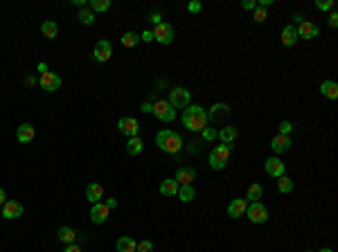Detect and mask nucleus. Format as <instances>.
<instances>
[{
    "mask_svg": "<svg viewBox=\"0 0 338 252\" xmlns=\"http://www.w3.org/2000/svg\"><path fill=\"white\" fill-rule=\"evenodd\" d=\"M176 196H178L183 203H192V200L196 198V189H194V185H181Z\"/></svg>",
    "mask_w": 338,
    "mask_h": 252,
    "instance_id": "obj_24",
    "label": "nucleus"
},
{
    "mask_svg": "<svg viewBox=\"0 0 338 252\" xmlns=\"http://www.w3.org/2000/svg\"><path fill=\"white\" fill-rule=\"evenodd\" d=\"M271 149H273L277 155H280V153H289V149H291V135L277 133L273 140H271Z\"/></svg>",
    "mask_w": 338,
    "mask_h": 252,
    "instance_id": "obj_15",
    "label": "nucleus"
},
{
    "mask_svg": "<svg viewBox=\"0 0 338 252\" xmlns=\"http://www.w3.org/2000/svg\"><path fill=\"white\" fill-rule=\"evenodd\" d=\"M106 207H108V210H115V207H117V200L115 198H108V200H106Z\"/></svg>",
    "mask_w": 338,
    "mask_h": 252,
    "instance_id": "obj_46",
    "label": "nucleus"
},
{
    "mask_svg": "<svg viewBox=\"0 0 338 252\" xmlns=\"http://www.w3.org/2000/svg\"><path fill=\"white\" fill-rule=\"evenodd\" d=\"M16 137H18L21 144H29V142L36 137V129L32 126V124H21L18 131H16Z\"/></svg>",
    "mask_w": 338,
    "mask_h": 252,
    "instance_id": "obj_17",
    "label": "nucleus"
},
{
    "mask_svg": "<svg viewBox=\"0 0 338 252\" xmlns=\"http://www.w3.org/2000/svg\"><path fill=\"white\" fill-rule=\"evenodd\" d=\"M41 34L45 36V39H54V36L59 34V25L54 23V20H45V23L41 25Z\"/></svg>",
    "mask_w": 338,
    "mask_h": 252,
    "instance_id": "obj_29",
    "label": "nucleus"
},
{
    "mask_svg": "<svg viewBox=\"0 0 338 252\" xmlns=\"http://www.w3.org/2000/svg\"><path fill=\"white\" fill-rule=\"evenodd\" d=\"M291 131H293V124L291 122H282L280 124V133L282 135H291Z\"/></svg>",
    "mask_w": 338,
    "mask_h": 252,
    "instance_id": "obj_39",
    "label": "nucleus"
},
{
    "mask_svg": "<svg viewBox=\"0 0 338 252\" xmlns=\"http://www.w3.org/2000/svg\"><path fill=\"white\" fill-rule=\"evenodd\" d=\"M178 187H181V185H178L174 178H167V180L160 182V194H163V196H176V194H178Z\"/></svg>",
    "mask_w": 338,
    "mask_h": 252,
    "instance_id": "obj_25",
    "label": "nucleus"
},
{
    "mask_svg": "<svg viewBox=\"0 0 338 252\" xmlns=\"http://www.w3.org/2000/svg\"><path fill=\"white\" fill-rule=\"evenodd\" d=\"M151 20H153V23H156V25H160V23H163V18H160V14H151Z\"/></svg>",
    "mask_w": 338,
    "mask_h": 252,
    "instance_id": "obj_48",
    "label": "nucleus"
},
{
    "mask_svg": "<svg viewBox=\"0 0 338 252\" xmlns=\"http://www.w3.org/2000/svg\"><path fill=\"white\" fill-rule=\"evenodd\" d=\"M7 203V194H5V189H0V207L5 205Z\"/></svg>",
    "mask_w": 338,
    "mask_h": 252,
    "instance_id": "obj_47",
    "label": "nucleus"
},
{
    "mask_svg": "<svg viewBox=\"0 0 338 252\" xmlns=\"http://www.w3.org/2000/svg\"><path fill=\"white\" fill-rule=\"evenodd\" d=\"M117 129H120V133L127 135V137H138V133H140V124H138V119L135 117H122L120 122H117Z\"/></svg>",
    "mask_w": 338,
    "mask_h": 252,
    "instance_id": "obj_9",
    "label": "nucleus"
},
{
    "mask_svg": "<svg viewBox=\"0 0 338 252\" xmlns=\"http://www.w3.org/2000/svg\"><path fill=\"white\" fill-rule=\"evenodd\" d=\"M241 7H244V9H248V12H255V9H257V2H255V0H244V2H241Z\"/></svg>",
    "mask_w": 338,
    "mask_h": 252,
    "instance_id": "obj_41",
    "label": "nucleus"
},
{
    "mask_svg": "<svg viewBox=\"0 0 338 252\" xmlns=\"http://www.w3.org/2000/svg\"><path fill=\"white\" fill-rule=\"evenodd\" d=\"M39 86H41L45 93H54V90L61 88V77L57 75V72H43L41 79H39Z\"/></svg>",
    "mask_w": 338,
    "mask_h": 252,
    "instance_id": "obj_7",
    "label": "nucleus"
},
{
    "mask_svg": "<svg viewBox=\"0 0 338 252\" xmlns=\"http://www.w3.org/2000/svg\"><path fill=\"white\" fill-rule=\"evenodd\" d=\"M140 41H145V43H149V41H153V32H142L140 34Z\"/></svg>",
    "mask_w": 338,
    "mask_h": 252,
    "instance_id": "obj_42",
    "label": "nucleus"
},
{
    "mask_svg": "<svg viewBox=\"0 0 338 252\" xmlns=\"http://www.w3.org/2000/svg\"><path fill=\"white\" fill-rule=\"evenodd\" d=\"M255 20L257 23H264V20H266V9H264V7H257L255 9Z\"/></svg>",
    "mask_w": 338,
    "mask_h": 252,
    "instance_id": "obj_38",
    "label": "nucleus"
},
{
    "mask_svg": "<svg viewBox=\"0 0 338 252\" xmlns=\"http://www.w3.org/2000/svg\"><path fill=\"white\" fill-rule=\"evenodd\" d=\"M156 147L160 149V151H165V153L176 155V153L183 149V140H181V135L176 133V131L163 129V131H158L156 133Z\"/></svg>",
    "mask_w": 338,
    "mask_h": 252,
    "instance_id": "obj_2",
    "label": "nucleus"
},
{
    "mask_svg": "<svg viewBox=\"0 0 338 252\" xmlns=\"http://www.w3.org/2000/svg\"><path fill=\"white\" fill-rule=\"evenodd\" d=\"M230 115V106L228 104H214L210 108V113H208V122H219V119H223V117H228Z\"/></svg>",
    "mask_w": 338,
    "mask_h": 252,
    "instance_id": "obj_19",
    "label": "nucleus"
},
{
    "mask_svg": "<svg viewBox=\"0 0 338 252\" xmlns=\"http://www.w3.org/2000/svg\"><path fill=\"white\" fill-rule=\"evenodd\" d=\"M264 171H266L268 176H273V178H280L284 176V171H286V164L282 162L277 155H273V158H268L266 164H264Z\"/></svg>",
    "mask_w": 338,
    "mask_h": 252,
    "instance_id": "obj_12",
    "label": "nucleus"
},
{
    "mask_svg": "<svg viewBox=\"0 0 338 252\" xmlns=\"http://www.w3.org/2000/svg\"><path fill=\"white\" fill-rule=\"evenodd\" d=\"M183 126L187 131H203L208 126V113L201 106H187L183 111Z\"/></svg>",
    "mask_w": 338,
    "mask_h": 252,
    "instance_id": "obj_1",
    "label": "nucleus"
},
{
    "mask_svg": "<svg viewBox=\"0 0 338 252\" xmlns=\"http://www.w3.org/2000/svg\"><path fill=\"white\" fill-rule=\"evenodd\" d=\"M140 43V34H135V32H127V34L122 36V45L124 47H135Z\"/></svg>",
    "mask_w": 338,
    "mask_h": 252,
    "instance_id": "obj_33",
    "label": "nucleus"
},
{
    "mask_svg": "<svg viewBox=\"0 0 338 252\" xmlns=\"http://www.w3.org/2000/svg\"><path fill=\"white\" fill-rule=\"evenodd\" d=\"M135 243L131 236H120V239L115 241V248H117V252H135Z\"/></svg>",
    "mask_w": 338,
    "mask_h": 252,
    "instance_id": "obj_26",
    "label": "nucleus"
},
{
    "mask_svg": "<svg viewBox=\"0 0 338 252\" xmlns=\"http://www.w3.org/2000/svg\"><path fill=\"white\" fill-rule=\"evenodd\" d=\"M329 27H338V14L336 12L329 14Z\"/></svg>",
    "mask_w": 338,
    "mask_h": 252,
    "instance_id": "obj_43",
    "label": "nucleus"
},
{
    "mask_svg": "<svg viewBox=\"0 0 338 252\" xmlns=\"http://www.w3.org/2000/svg\"><path fill=\"white\" fill-rule=\"evenodd\" d=\"M219 140H221V144H228V147H232L234 140H237V135H239V131L234 129V126H223L221 131H219Z\"/></svg>",
    "mask_w": 338,
    "mask_h": 252,
    "instance_id": "obj_20",
    "label": "nucleus"
},
{
    "mask_svg": "<svg viewBox=\"0 0 338 252\" xmlns=\"http://www.w3.org/2000/svg\"><path fill=\"white\" fill-rule=\"evenodd\" d=\"M190 99H192V95H190V90L187 88H174L169 90V104H171V108H187L190 106Z\"/></svg>",
    "mask_w": 338,
    "mask_h": 252,
    "instance_id": "obj_5",
    "label": "nucleus"
},
{
    "mask_svg": "<svg viewBox=\"0 0 338 252\" xmlns=\"http://www.w3.org/2000/svg\"><path fill=\"white\" fill-rule=\"evenodd\" d=\"M246 216H248V221L251 223H266L268 221V207L264 205V203H248V207H246Z\"/></svg>",
    "mask_w": 338,
    "mask_h": 252,
    "instance_id": "obj_4",
    "label": "nucleus"
},
{
    "mask_svg": "<svg viewBox=\"0 0 338 252\" xmlns=\"http://www.w3.org/2000/svg\"><path fill=\"white\" fill-rule=\"evenodd\" d=\"M282 43H284L286 47H293L297 43V30H296V25H286L284 30H282Z\"/></svg>",
    "mask_w": 338,
    "mask_h": 252,
    "instance_id": "obj_23",
    "label": "nucleus"
},
{
    "mask_svg": "<svg viewBox=\"0 0 338 252\" xmlns=\"http://www.w3.org/2000/svg\"><path fill=\"white\" fill-rule=\"evenodd\" d=\"M201 135H203L205 142H212V140H216V129L214 126H205V129L201 131Z\"/></svg>",
    "mask_w": 338,
    "mask_h": 252,
    "instance_id": "obj_35",
    "label": "nucleus"
},
{
    "mask_svg": "<svg viewBox=\"0 0 338 252\" xmlns=\"http://www.w3.org/2000/svg\"><path fill=\"white\" fill-rule=\"evenodd\" d=\"M77 18H79V23L82 25H93L95 23V14L90 12V9H79Z\"/></svg>",
    "mask_w": 338,
    "mask_h": 252,
    "instance_id": "obj_34",
    "label": "nucleus"
},
{
    "mask_svg": "<svg viewBox=\"0 0 338 252\" xmlns=\"http://www.w3.org/2000/svg\"><path fill=\"white\" fill-rule=\"evenodd\" d=\"M142 113H151L153 115V104H149V101H145V104H142V108H140Z\"/></svg>",
    "mask_w": 338,
    "mask_h": 252,
    "instance_id": "obj_45",
    "label": "nucleus"
},
{
    "mask_svg": "<svg viewBox=\"0 0 338 252\" xmlns=\"http://www.w3.org/2000/svg\"><path fill=\"white\" fill-rule=\"evenodd\" d=\"M0 216L7 218V221H14V218L23 216V205L18 200H7L5 205L0 207Z\"/></svg>",
    "mask_w": 338,
    "mask_h": 252,
    "instance_id": "obj_11",
    "label": "nucleus"
},
{
    "mask_svg": "<svg viewBox=\"0 0 338 252\" xmlns=\"http://www.w3.org/2000/svg\"><path fill=\"white\" fill-rule=\"evenodd\" d=\"M86 198L90 200V203H99V200L104 198V187H102V185H99V182H90V185H88L86 187Z\"/></svg>",
    "mask_w": 338,
    "mask_h": 252,
    "instance_id": "obj_21",
    "label": "nucleus"
},
{
    "mask_svg": "<svg viewBox=\"0 0 338 252\" xmlns=\"http://www.w3.org/2000/svg\"><path fill=\"white\" fill-rule=\"evenodd\" d=\"M90 12H108L111 9V0H90Z\"/></svg>",
    "mask_w": 338,
    "mask_h": 252,
    "instance_id": "obj_32",
    "label": "nucleus"
},
{
    "mask_svg": "<svg viewBox=\"0 0 338 252\" xmlns=\"http://www.w3.org/2000/svg\"><path fill=\"white\" fill-rule=\"evenodd\" d=\"M230 151H232V147H228V144H216V149H212L210 158H208V162H210V167L214 171H223L228 167V160H230Z\"/></svg>",
    "mask_w": 338,
    "mask_h": 252,
    "instance_id": "obj_3",
    "label": "nucleus"
},
{
    "mask_svg": "<svg viewBox=\"0 0 338 252\" xmlns=\"http://www.w3.org/2000/svg\"><path fill=\"white\" fill-rule=\"evenodd\" d=\"M246 207H248V200L246 198H234L230 205H228V216L230 218H239L246 214Z\"/></svg>",
    "mask_w": 338,
    "mask_h": 252,
    "instance_id": "obj_18",
    "label": "nucleus"
},
{
    "mask_svg": "<svg viewBox=\"0 0 338 252\" xmlns=\"http://www.w3.org/2000/svg\"><path fill=\"white\" fill-rule=\"evenodd\" d=\"M320 93L327 99H338V83L332 81V79H327V81L320 83Z\"/></svg>",
    "mask_w": 338,
    "mask_h": 252,
    "instance_id": "obj_22",
    "label": "nucleus"
},
{
    "mask_svg": "<svg viewBox=\"0 0 338 252\" xmlns=\"http://www.w3.org/2000/svg\"><path fill=\"white\" fill-rule=\"evenodd\" d=\"M135 252H153V243L151 241H140V243L135 246Z\"/></svg>",
    "mask_w": 338,
    "mask_h": 252,
    "instance_id": "obj_37",
    "label": "nucleus"
},
{
    "mask_svg": "<svg viewBox=\"0 0 338 252\" xmlns=\"http://www.w3.org/2000/svg\"><path fill=\"white\" fill-rule=\"evenodd\" d=\"M142 149H145V142L140 137H128L127 140V153L128 155H140Z\"/></svg>",
    "mask_w": 338,
    "mask_h": 252,
    "instance_id": "obj_27",
    "label": "nucleus"
},
{
    "mask_svg": "<svg viewBox=\"0 0 338 252\" xmlns=\"http://www.w3.org/2000/svg\"><path fill=\"white\" fill-rule=\"evenodd\" d=\"M174 180L178 182V185H192V182L196 180V171H194L192 167H178Z\"/></svg>",
    "mask_w": 338,
    "mask_h": 252,
    "instance_id": "obj_16",
    "label": "nucleus"
},
{
    "mask_svg": "<svg viewBox=\"0 0 338 252\" xmlns=\"http://www.w3.org/2000/svg\"><path fill=\"white\" fill-rule=\"evenodd\" d=\"M59 241H63L65 246H68V243H75V239H77V232L72 228H61L59 230Z\"/></svg>",
    "mask_w": 338,
    "mask_h": 252,
    "instance_id": "obj_30",
    "label": "nucleus"
},
{
    "mask_svg": "<svg viewBox=\"0 0 338 252\" xmlns=\"http://www.w3.org/2000/svg\"><path fill=\"white\" fill-rule=\"evenodd\" d=\"M318 252H332V248H322V250H318Z\"/></svg>",
    "mask_w": 338,
    "mask_h": 252,
    "instance_id": "obj_50",
    "label": "nucleus"
},
{
    "mask_svg": "<svg viewBox=\"0 0 338 252\" xmlns=\"http://www.w3.org/2000/svg\"><path fill=\"white\" fill-rule=\"evenodd\" d=\"M63 252H84V250H82V248H79V246H77V243H68Z\"/></svg>",
    "mask_w": 338,
    "mask_h": 252,
    "instance_id": "obj_44",
    "label": "nucleus"
},
{
    "mask_svg": "<svg viewBox=\"0 0 338 252\" xmlns=\"http://www.w3.org/2000/svg\"><path fill=\"white\" fill-rule=\"evenodd\" d=\"M108 214H111V210L106 207V203H95V205L90 207V221H93L95 225H102V223H106Z\"/></svg>",
    "mask_w": 338,
    "mask_h": 252,
    "instance_id": "obj_14",
    "label": "nucleus"
},
{
    "mask_svg": "<svg viewBox=\"0 0 338 252\" xmlns=\"http://www.w3.org/2000/svg\"><path fill=\"white\" fill-rule=\"evenodd\" d=\"M39 70H41V75H43V72H47V65L45 63H39Z\"/></svg>",
    "mask_w": 338,
    "mask_h": 252,
    "instance_id": "obj_49",
    "label": "nucleus"
},
{
    "mask_svg": "<svg viewBox=\"0 0 338 252\" xmlns=\"http://www.w3.org/2000/svg\"><path fill=\"white\" fill-rule=\"evenodd\" d=\"M187 9H190V12H192V14H198V12H201V9H203V5H201L198 0H192V2L187 5Z\"/></svg>",
    "mask_w": 338,
    "mask_h": 252,
    "instance_id": "obj_40",
    "label": "nucleus"
},
{
    "mask_svg": "<svg viewBox=\"0 0 338 252\" xmlns=\"http://www.w3.org/2000/svg\"><path fill=\"white\" fill-rule=\"evenodd\" d=\"M111 54H113V45L106 41V39H102V41L95 43V50H93L95 61H99V63H106V61L111 59Z\"/></svg>",
    "mask_w": 338,
    "mask_h": 252,
    "instance_id": "obj_10",
    "label": "nucleus"
},
{
    "mask_svg": "<svg viewBox=\"0 0 338 252\" xmlns=\"http://www.w3.org/2000/svg\"><path fill=\"white\" fill-rule=\"evenodd\" d=\"M153 115H156L160 122H174L176 119V111L171 108V104L165 101V99H160V101L153 104Z\"/></svg>",
    "mask_w": 338,
    "mask_h": 252,
    "instance_id": "obj_6",
    "label": "nucleus"
},
{
    "mask_svg": "<svg viewBox=\"0 0 338 252\" xmlns=\"http://www.w3.org/2000/svg\"><path fill=\"white\" fill-rule=\"evenodd\" d=\"M304 252H314V250H304Z\"/></svg>",
    "mask_w": 338,
    "mask_h": 252,
    "instance_id": "obj_51",
    "label": "nucleus"
},
{
    "mask_svg": "<svg viewBox=\"0 0 338 252\" xmlns=\"http://www.w3.org/2000/svg\"><path fill=\"white\" fill-rule=\"evenodd\" d=\"M316 7H318L320 12H332V9H334V0H318Z\"/></svg>",
    "mask_w": 338,
    "mask_h": 252,
    "instance_id": "obj_36",
    "label": "nucleus"
},
{
    "mask_svg": "<svg viewBox=\"0 0 338 252\" xmlns=\"http://www.w3.org/2000/svg\"><path fill=\"white\" fill-rule=\"evenodd\" d=\"M153 41L163 43V45H169V43L174 41V27L169 23L156 25V30H153Z\"/></svg>",
    "mask_w": 338,
    "mask_h": 252,
    "instance_id": "obj_8",
    "label": "nucleus"
},
{
    "mask_svg": "<svg viewBox=\"0 0 338 252\" xmlns=\"http://www.w3.org/2000/svg\"><path fill=\"white\" fill-rule=\"evenodd\" d=\"M277 189H280V194H291L293 192V180L289 176H280L277 178Z\"/></svg>",
    "mask_w": 338,
    "mask_h": 252,
    "instance_id": "obj_31",
    "label": "nucleus"
},
{
    "mask_svg": "<svg viewBox=\"0 0 338 252\" xmlns=\"http://www.w3.org/2000/svg\"><path fill=\"white\" fill-rule=\"evenodd\" d=\"M296 30H297V39H307V41H311V39L320 34V27L316 23H309V20H302L300 27H296Z\"/></svg>",
    "mask_w": 338,
    "mask_h": 252,
    "instance_id": "obj_13",
    "label": "nucleus"
},
{
    "mask_svg": "<svg viewBox=\"0 0 338 252\" xmlns=\"http://www.w3.org/2000/svg\"><path fill=\"white\" fill-rule=\"evenodd\" d=\"M264 196V189H262V185H251V187H248V192H246V200H248V203H257V200L262 198Z\"/></svg>",
    "mask_w": 338,
    "mask_h": 252,
    "instance_id": "obj_28",
    "label": "nucleus"
}]
</instances>
